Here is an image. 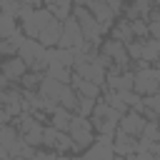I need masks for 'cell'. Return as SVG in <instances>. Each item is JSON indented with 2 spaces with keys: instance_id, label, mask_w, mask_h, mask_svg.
Wrapping results in <instances>:
<instances>
[{
  "instance_id": "obj_1",
  "label": "cell",
  "mask_w": 160,
  "mask_h": 160,
  "mask_svg": "<svg viewBox=\"0 0 160 160\" xmlns=\"http://www.w3.org/2000/svg\"><path fill=\"white\" fill-rule=\"evenodd\" d=\"M65 132L70 135V140H72V150H75V152H80V150H85V148H90V145H92V140H95V130H92L90 118L72 115V118H70V125H68V130H65Z\"/></svg>"
},
{
  "instance_id": "obj_2",
  "label": "cell",
  "mask_w": 160,
  "mask_h": 160,
  "mask_svg": "<svg viewBox=\"0 0 160 160\" xmlns=\"http://www.w3.org/2000/svg\"><path fill=\"white\" fill-rule=\"evenodd\" d=\"M132 90L142 98V95H152L160 90V72L155 65H148V68H140L132 72Z\"/></svg>"
},
{
  "instance_id": "obj_3",
  "label": "cell",
  "mask_w": 160,
  "mask_h": 160,
  "mask_svg": "<svg viewBox=\"0 0 160 160\" xmlns=\"http://www.w3.org/2000/svg\"><path fill=\"white\" fill-rule=\"evenodd\" d=\"M50 20H52V15H50L48 8H35V10L30 12V18L22 20V35H25V38H38V32H40Z\"/></svg>"
},
{
  "instance_id": "obj_4",
  "label": "cell",
  "mask_w": 160,
  "mask_h": 160,
  "mask_svg": "<svg viewBox=\"0 0 160 160\" xmlns=\"http://www.w3.org/2000/svg\"><path fill=\"white\" fill-rule=\"evenodd\" d=\"M100 52H105L115 65H120L122 70H130V58H128V50H125V42H120V40H105L102 42V48H100Z\"/></svg>"
},
{
  "instance_id": "obj_5",
  "label": "cell",
  "mask_w": 160,
  "mask_h": 160,
  "mask_svg": "<svg viewBox=\"0 0 160 160\" xmlns=\"http://www.w3.org/2000/svg\"><path fill=\"white\" fill-rule=\"evenodd\" d=\"M72 72L78 78H82V80H90V82L100 85V88L105 82V68H100L95 60H90V62H72Z\"/></svg>"
},
{
  "instance_id": "obj_6",
  "label": "cell",
  "mask_w": 160,
  "mask_h": 160,
  "mask_svg": "<svg viewBox=\"0 0 160 160\" xmlns=\"http://www.w3.org/2000/svg\"><path fill=\"white\" fill-rule=\"evenodd\" d=\"M82 40V32H80V28H78V20L72 18V12H70V18H65L62 20V30H60V40H58V45L55 48H72V45H78Z\"/></svg>"
},
{
  "instance_id": "obj_7",
  "label": "cell",
  "mask_w": 160,
  "mask_h": 160,
  "mask_svg": "<svg viewBox=\"0 0 160 160\" xmlns=\"http://www.w3.org/2000/svg\"><path fill=\"white\" fill-rule=\"evenodd\" d=\"M45 50H48V48H42V45H40L35 38H25V35H22V40L18 42L15 55H18V58H20L25 65H30V62H32V60H38L40 55H45Z\"/></svg>"
},
{
  "instance_id": "obj_8",
  "label": "cell",
  "mask_w": 160,
  "mask_h": 160,
  "mask_svg": "<svg viewBox=\"0 0 160 160\" xmlns=\"http://www.w3.org/2000/svg\"><path fill=\"white\" fill-rule=\"evenodd\" d=\"M145 122H148V120H145V118H142L138 110H132V108H130L128 112H122V115H120V120H118V128H120L122 132H128V135L138 138Z\"/></svg>"
},
{
  "instance_id": "obj_9",
  "label": "cell",
  "mask_w": 160,
  "mask_h": 160,
  "mask_svg": "<svg viewBox=\"0 0 160 160\" xmlns=\"http://www.w3.org/2000/svg\"><path fill=\"white\" fill-rule=\"evenodd\" d=\"M135 150H138L135 138L128 135V132H122L120 128H115V132H112V152L120 155V158H125V155H132Z\"/></svg>"
},
{
  "instance_id": "obj_10",
  "label": "cell",
  "mask_w": 160,
  "mask_h": 160,
  "mask_svg": "<svg viewBox=\"0 0 160 160\" xmlns=\"http://www.w3.org/2000/svg\"><path fill=\"white\" fill-rule=\"evenodd\" d=\"M60 30H62V20H55V18H52V20H50L40 32H38V38H35V40H38L42 48H55V45H58V40H60Z\"/></svg>"
},
{
  "instance_id": "obj_11",
  "label": "cell",
  "mask_w": 160,
  "mask_h": 160,
  "mask_svg": "<svg viewBox=\"0 0 160 160\" xmlns=\"http://www.w3.org/2000/svg\"><path fill=\"white\" fill-rule=\"evenodd\" d=\"M25 70H28V65H25V62H22L18 55H10L8 60H2V62H0V72H2V75H5L10 82L20 80V75H22Z\"/></svg>"
},
{
  "instance_id": "obj_12",
  "label": "cell",
  "mask_w": 160,
  "mask_h": 160,
  "mask_svg": "<svg viewBox=\"0 0 160 160\" xmlns=\"http://www.w3.org/2000/svg\"><path fill=\"white\" fill-rule=\"evenodd\" d=\"M70 85H72V90L78 92V95H82V98H100V85H95V82H90V80H82V78H78L75 72H72V78H70Z\"/></svg>"
},
{
  "instance_id": "obj_13",
  "label": "cell",
  "mask_w": 160,
  "mask_h": 160,
  "mask_svg": "<svg viewBox=\"0 0 160 160\" xmlns=\"http://www.w3.org/2000/svg\"><path fill=\"white\" fill-rule=\"evenodd\" d=\"M48 58H50V62L62 65V68H72V62H75L72 48H48Z\"/></svg>"
},
{
  "instance_id": "obj_14",
  "label": "cell",
  "mask_w": 160,
  "mask_h": 160,
  "mask_svg": "<svg viewBox=\"0 0 160 160\" xmlns=\"http://www.w3.org/2000/svg\"><path fill=\"white\" fill-rule=\"evenodd\" d=\"M160 55V40L155 38H142V48H140V60H145L148 65H155Z\"/></svg>"
},
{
  "instance_id": "obj_15",
  "label": "cell",
  "mask_w": 160,
  "mask_h": 160,
  "mask_svg": "<svg viewBox=\"0 0 160 160\" xmlns=\"http://www.w3.org/2000/svg\"><path fill=\"white\" fill-rule=\"evenodd\" d=\"M85 160H112L115 152H112V145H100V142H92L90 148H85Z\"/></svg>"
},
{
  "instance_id": "obj_16",
  "label": "cell",
  "mask_w": 160,
  "mask_h": 160,
  "mask_svg": "<svg viewBox=\"0 0 160 160\" xmlns=\"http://www.w3.org/2000/svg\"><path fill=\"white\" fill-rule=\"evenodd\" d=\"M70 118H72V112L58 105V108H55V110L50 112V125H52L55 130H60V132H65V130H68V125H70Z\"/></svg>"
},
{
  "instance_id": "obj_17",
  "label": "cell",
  "mask_w": 160,
  "mask_h": 160,
  "mask_svg": "<svg viewBox=\"0 0 160 160\" xmlns=\"http://www.w3.org/2000/svg\"><path fill=\"white\" fill-rule=\"evenodd\" d=\"M20 40H22V30H15L12 35L0 38V58H10V55H15Z\"/></svg>"
},
{
  "instance_id": "obj_18",
  "label": "cell",
  "mask_w": 160,
  "mask_h": 160,
  "mask_svg": "<svg viewBox=\"0 0 160 160\" xmlns=\"http://www.w3.org/2000/svg\"><path fill=\"white\" fill-rule=\"evenodd\" d=\"M42 75H48V78H52V80H58V82H70V78H72V68H62V65L48 62V70H45Z\"/></svg>"
},
{
  "instance_id": "obj_19",
  "label": "cell",
  "mask_w": 160,
  "mask_h": 160,
  "mask_svg": "<svg viewBox=\"0 0 160 160\" xmlns=\"http://www.w3.org/2000/svg\"><path fill=\"white\" fill-rule=\"evenodd\" d=\"M75 102H78V92L72 90V85H70V82H65V85H62V90H60V95H58V105L72 112Z\"/></svg>"
},
{
  "instance_id": "obj_20",
  "label": "cell",
  "mask_w": 160,
  "mask_h": 160,
  "mask_svg": "<svg viewBox=\"0 0 160 160\" xmlns=\"http://www.w3.org/2000/svg\"><path fill=\"white\" fill-rule=\"evenodd\" d=\"M112 40H120V42L135 40V35H132V30H130V20H120L118 25H112Z\"/></svg>"
},
{
  "instance_id": "obj_21",
  "label": "cell",
  "mask_w": 160,
  "mask_h": 160,
  "mask_svg": "<svg viewBox=\"0 0 160 160\" xmlns=\"http://www.w3.org/2000/svg\"><path fill=\"white\" fill-rule=\"evenodd\" d=\"M92 108H95V98H82V95H78V102H75V108H72V115L90 118Z\"/></svg>"
},
{
  "instance_id": "obj_22",
  "label": "cell",
  "mask_w": 160,
  "mask_h": 160,
  "mask_svg": "<svg viewBox=\"0 0 160 160\" xmlns=\"http://www.w3.org/2000/svg\"><path fill=\"white\" fill-rule=\"evenodd\" d=\"M40 80H42V72H32V70H25V72L20 75V88H22V90H38Z\"/></svg>"
},
{
  "instance_id": "obj_23",
  "label": "cell",
  "mask_w": 160,
  "mask_h": 160,
  "mask_svg": "<svg viewBox=\"0 0 160 160\" xmlns=\"http://www.w3.org/2000/svg\"><path fill=\"white\" fill-rule=\"evenodd\" d=\"M22 140H25L30 148H40V140H42V122H35L28 132H22Z\"/></svg>"
},
{
  "instance_id": "obj_24",
  "label": "cell",
  "mask_w": 160,
  "mask_h": 160,
  "mask_svg": "<svg viewBox=\"0 0 160 160\" xmlns=\"http://www.w3.org/2000/svg\"><path fill=\"white\" fill-rule=\"evenodd\" d=\"M18 135H20V132H18L15 125H10V122H8V125H0V145H2V148H10V145L18 140Z\"/></svg>"
},
{
  "instance_id": "obj_25",
  "label": "cell",
  "mask_w": 160,
  "mask_h": 160,
  "mask_svg": "<svg viewBox=\"0 0 160 160\" xmlns=\"http://www.w3.org/2000/svg\"><path fill=\"white\" fill-rule=\"evenodd\" d=\"M52 150H55L58 155L72 152V140H70V135H68V132H60V130H58V138H55V145H52Z\"/></svg>"
},
{
  "instance_id": "obj_26",
  "label": "cell",
  "mask_w": 160,
  "mask_h": 160,
  "mask_svg": "<svg viewBox=\"0 0 160 160\" xmlns=\"http://www.w3.org/2000/svg\"><path fill=\"white\" fill-rule=\"evenodd\" d=\"M15 30H20V28H18V22H15V18H10V15L0 12V38H8V35H12Z\"/></svg>"
},
{
  "instance_id": "obj_27",
  "label": "cell",
  "mask_w": 160,
  "mask_h": 160,
  "mask_svg": "<svg viewBox=\"0 0 160 160\" xmlns=\"http://www.w3.org/2000/svg\"><path fill=\"white\" fill-rule=\"evenodd\" d=\"M20 0H0V12H5V15H10V18H18V12H20Z\"/></svg>"
},
{
  "instance_id": "obj_28",
  "label": "cell",
  "mask_w": 160,
  "mask_h": 160,
  "mask_svg": "<svg viewBox=\"0 0 160 160\" xmlns=\"http://www.w3.org/2000/svg\"><path fill=\"white\" fill-rule=\"evenodd\" d=\"M48 10H50V15L55 20H65V18H70L72 5H48Z\"/></svg>"
},
{
  "instance_id": "obj_29",
  "label": "cell",
  "mask_w": 160,
  "mask_h": 160,
  "mask_svg": "<svg viewBox=\"0 0 160 160\" xmlns=\"http://www.w3.org/2000/svg\"><path fill=\"white\" fill-rule=\"evenodd\" d=\"M140 102H142V108L160 112V95H158V92H152V95H142V98H140Z\"/></svg>"
},
{
  "instance_id": "obj_30",
  "label": "cell",
  "mask_w": 160,
  "mask_h": 160,
  "mask_svg": "<svg viewBox=\"0 0 160 160\" xmlns=\"http://www.w3.org/2000/svg\"><path fill=\"white\" fill-rule=\"evenodd\" d=\"M55 138H58V130H55L52 125H48V128H42V140H40V145L52 148V145H55Z\"/></svg>"
},
{
  "instance_id": "obj_31",
  "label": "cell",
  "mask_w": 160,
  "mask_h": 160,
  "mask_svg": "<svg viewBox=\"0 0 160 160\" xmlns=\"http://www.w3.org/2000/svg\"><path fill=\"white\" fill-rule=\"evenodd\" d=\"M130 30L135 38H148V28H145V20H130Z\"/></svg>"
},
{
  "instance_id": "obj_32",
  "label": "cell",
  "mask_w": 160,
  "mask_h": 160,
  "mask_svg": "<svg viewBox=\"0 0 160 160\" xmlns=\"http://www.w3.org/2000/svg\"><path fill=\"white\" fill-rule=\"evenodd\" d=\"M145 28H148V38L160 40V20H145Z\"/></svg>"
},
{
  "instance_id": "obj_33",
  "label": "cell",
  "mask_w": 160,
  "mask_h": 160,
  "mask_svg": "<svg viewBox=\"0 0 160 160\" xmlns=\"http://www.w3.org/2000/svg\"><path fill=\"white\" fill-rule=\"evenodd\" d=\"M135 160H158V158L150 155L148 150H138V152H135Z\"/></svg>"
},
{
  "instance_id": "obj_34",
  "label": "cell",
  "mask_w": 160,
  "mask_h": 160,
  "mask_svg": "<svg viewBox=\"0 0 160 160\" xmlns=\"http://www.w3.org/2000/svg\"><path fill=\"white\" fill-rule=\"evenodd\" d=\"M42 160H62L58 152H42Z\"/></svg>"
},
{
  "instance_id": "obj_35",
  "label": "cell",
  "mask_w": 160,
  "mask_h": 160,
  "mask_svg": "<svg viewBox=\"0 0 160 160\" xmlns=\"http://www.w3.org/2000/svg\"><path fill=\"white\" fill-rule=\"evenodd\" d=\"M20 2H22V5H30V8H40L42 0H20Z\"/></svg>"
},
{
  "instance_id": "obj_36",
  "label": "cell",
  "mask_w": 160,
  "mask_h": 160,
  "mask_svg": "<svg viewBox=\"0 0 160 160\" xmlns=\"http://www.w3.org/2000/svg\"><path fill=\"white\" fill-rule=\"evenodd\" d=\"M0 160H10V152H8V148H2V145H0Z\"/></svg>"
},
{
  "instance_id": "obj_37",
  "label": "cell",
  "mask_w": 160,
  "mask_h": 160,
  "mask_svg": "<svg viewBox=\"0 0 160 160\" xmlns=\"http://www.w3.org/2000/svg\"><path fill=\"white\" fill-rule=\"evenodd\" d=\"M48 5H72V0H50Z\"/></svg>"
},
{
  "instance_id": "obj_38",
  "label": "cell",
  "mask_w": 160,
  "mask_h": 160,
  "mask_svg": "<svg viewBox=\"0 0 160 160\" xmlns=\"http://www.w3.org/2000/svg\"><path fill=\"white\" fill-rule=\"evenodd\" d=\"M10 160H25V158H22V155H12Z\"/></svg>"
},
{
  "instance_id": "obj_39",
  "label": "cell",
  "mask_w": 160,
  "mask_h": 160,
  "mask_svg": "<svg viewBox=\"0 0 160 160\" xmlns=\"http://www.w3.org/2000/svg\"><path fill=\"white\" fill-rule=\"evenodd\" d=\"M68 160H85L82 155H75V158H68Z\"/></svg>"
},
{
  "instance_id": "obj_40",
  "label": "cell",
  "mask_w": 160,
  "mask_h": 160,
  "mask_svg": "<svg viewBox=\"0 0 160 160\" xmlns=\"http://www.w3.org/2000/svg\"><path fill=\"white\" fill-rule=\"evenodd\" d=\"M0 110H5V108H2V102H0Z\"/></svg>"
},
{
  "instance_id": "obj_41",
  "label": "cell",
  "mask_w": 160,
  "mask_h": 160,
  "mask_svg": "<svg viewBox=\"0 0 160 160\" xmlns=\"http://www.w3.org/2000/svg\"><path fill=\"white\" fill-rule=\"evenodd\" d=\"M42 2H50V0H42Z\"/></svg>"
}]
</instances>
